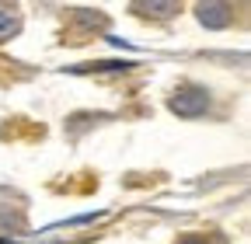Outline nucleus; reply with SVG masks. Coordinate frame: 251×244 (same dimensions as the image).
Wrapping results in <instances>:
<instances>
[{
    "mask_svg": "<svg viewBox=\"0 0 251 244\" xmlns=\"http://www.w3.org/2000/svg\"><path fill=\"white\" fill-rule=\"evenodd\" d=\"M11 35H18V18L7 14V11H0V42L11 39Z\"/></svg>",
    "mask_w": 251,
    "mask_h": 244,
    "instance_id": "obj_4",
    "label": "nucleus"
},
{
    "mask_svg": "<svg viewBox=\"0 0 251 244\" xmlns=\"http://www.w3.org/2000/svg\"><path fill=\"white\" fill-rule=\"evenodd\" d=\"M199 21L206 28H227L230 24V11L224 0H199Z\"/></svg>",
    "mask_w": 251,
    "mask_h": 244,
    "instance_id": "obj_2",
    "label": "nucleus"
},
{
    "mask_svg": "<svg viewBox=\"0 0 251 244\" xmlns=\"http://www.w3.org/2000/svg\"><path fill=\"white\" fill-rule=\"evenodd\" d=\"M178 244H199V241H196V237H185V241H178Z\"/></svg>",
    "mask_w": 251,
    "mask_h": 244,
    "instance_id": "obj_5",
    "label": "nucleus"
},
{
    "mask_svg": "<svg viewBox=\"0 0 251 244\" xmlns=\"http://www.w3.org/2000/svg\"><path fill=\"white\" fill-rule=\"evenodd\" d=\"M206 105H209V98H206L202 87H181V91H175V98H171V112H178V115H185V119L202 115Z\"/></svg>",
    "mask_w": 251,
    "mask_h": 244,
    "instance_id": "obj_1",
    "label": "nucleus"
},
{
    "mask_svg": "<svg viewBox=\"0 0 251 244\" xmlns=\"http://www.w3.org/2000/svg\"><path fill=\"white\" fill-rule=\"evenodd\" d=\"M136 11L153 18H171L178 11V0H136Z\"/></svg>",
    "mask_w": 251,
    "mask_h": 244,
    "instance_id": "obj_3",
    "label": "nucleus"
}]
</instances>
